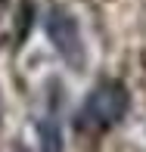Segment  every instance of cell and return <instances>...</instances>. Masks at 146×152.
Returning <instances> with one entry per match:
<instances>
[{
	"mask_svg": "<svg viewBox=\"0 0 146 152\" xmlns=\"http://www.w3.org/2000/svg\"><path fill=\"white\" fill-rule=\"evenodd\" d=\"M37 137H40V152H65V134L56 115H47L37 124Z\"/></svg>",
	"mask_w": 146,
	"mask_h": 152,
	"instance_id": "obj_3",
	"label": "cell"
},
{
	"mask_svg": "<svg viewBox=\"0 0 146 152\" xmlns=\"http://www.w3.org/2000/svg\"><path fill=\"white\" fill-rule=\"evenodd\" d=\"M128 106H131L128 87L118 81H103L87 93L84 106L78 112V121L84 127H112L128 115Z\"/></svg>",
	"mask_w": 146,
	"mask_h": 152,
	"instance_id": "obj_1",
	"label": "cell"
},
{
	"mask_svg": "<svg viewBox=\"0 0 146 152\" xmlns=\"http://www.w3.org/2000/svg\"><path fill=\"white\" fill-rule=\"evenodd\" d=\"M44 31L50 37V44L56 47V53L68 62L72 68H84L87 53H84V37H81V28L75 22L72 12H65L62 6H50L44 12Z\"/></svg>",
	"mask_w": 146,
	"mask_h": 152,
	"instance_id": "obj_2",
	"label": "cell"
}]
</instances>
